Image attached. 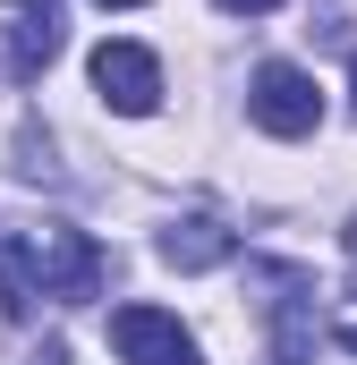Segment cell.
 <instances>
[{
	"mask_svg": "<svg viewBox=\"0 0 357 365\" xmlns=\"http://www.w3.org/2000/svg\"><path fill=\"white\" fill-rule=\"evenodd\" d=\"M94 93L111 110H128V119H154L162 110V60L145 43H102L94 51Z\"/></svg>",
	"mask_w": 357,
	"mask_h": 365,
	"instance_id": "obj_3",
	"label": "cell"
},
{
	"mask_svg": "<svg viewBox=\"0 0 357 365\" xmlns=\"http://www.w3.org/2000/svg\"><path fill=\"white\" fill-rule=\"evenodd\" d=\"M94 9H145V0H94Z\"/></svg>",
	"mask_w": 357,
	"mask_h": 365,
	"instance_id": "obj_11",
	"label": "cell"
},
{
	"mask_svg": "<svg viewBox=\"0 0 357 365\" xmlns=\"http://www.w3.org/2000/svg\"><path fill=\"white\" fill-rule=\"evenodd\" d=\"M154 255H162L171 272H213V264H230V255H238V230H221V221L187 212V221H171V230L154 238Z\"/></svg>",
	"mask_w": 357,
	"mask_h": 365,
	"instance_id": "obj_6",
	"label": "cell"
},
{
	"mask_svg": "<svg viewBox=\"0 0 357 365\" xmlns=\"http://www.w3.org/2000/svg\"><path fill=\"white\" fill-rule=\"evenodd\" d=\"M213 9H230V17H264V9H281V0H213Z\"/></svg>",
	"mask_w": 357,
	"mask_h": 365,
	"instance_id": "obj_9",
	"label": "cell"
},
{
	"mask_svg": "<svg viewBox=\"0 0 357 365\" xmlns=\"http://www.w3.org/2000/svg\"><path fill=\"white\" fill-rule=\"evenodd\" d=\"M51 60H60V0H26V17L0 26V68H9L17 86H34Z\"/></svg>",
	"mask_w": 357,
	"mask_h": 365,
	"instance_id": "obj_5",
	"label": "cell"
},
{
	"mask_svg": "<svg viewBox=\"0 0 357 365\" xmlns=\"http://www.w3.org/2000/svg\"><path fill=\"white\" fill-rule=\"evenodd\" d=\"M247 110L264 136H315L323 128V86L298 68V60H264L256 86H247Z\"/></svg>",
	"mask_w": 357,
	"mask_h": 365,
	"instance_id": "obj_1",
	"label": "cell"
},
{
	"mask_svg": "<svg viewBox=\"0 0 357 365\" xmlns=\"http://www.w3.org/2000/svg\"><path fill=\"white\" fill-rule=\"evenodd\" d=\"M111 349H119V365H204L187 323L162 314V306H119L111 314Z\"/></svg>",
	"mask_w": 357,
	"mask_h": 365,
	"instance_id": "obj_4",
	"label": "cell"
},
{
	"mask_svg": "<svg viewBox=\"0 0 357 365\" xmlns=\"http://www.w3.org/2000/svg\"><path fill=\"white\" fill-rule=\"evenodd\" d=\"M332 340L357 357V297H341V306H332Z\"/></svg>",
	"mask_w": 357,
	"mask_h": 365,
	"instance_id": "obj_8",
	"label": "cell"
},
{
	"mask_svg": "<svg viewBox=\"0 0 357 365\" xmlns=\"http://www.w3.org/2000/svg\"><path fill=\"white\" fill-rule=\"evenodd\" d=\"M26 247H34V280H43V297H94L102 289V247H94L86 230H69V221H43V230H26Z\"/></svg>",
	"mask_w": 357,
	"mask_h": 365,
	"instance_id": "obj_2",
	"label": "cell"
},
{
	"mask_svg": "<svg viewBox=\"0 0 357 365\" xmlns=\"http://www.w3.org/2000/svg\"><path fill=\"white\" fill-rule=\"evenodd\" d=\"M349 110H357V51H349Z\"/></svg>",
	"mask_w": 357,
	"mask_h": 365,
	"instance_id": "obj_10",
	"label": "cell"
},
{
	"mask_svg": "<svg viewBox=\"0 0 357 365\" xmlns=\"http://www.w3.org/2000/svg\"><path fill=\"white\" fill-rule=\"evenodd\" d=\"M34 297H43V280H34V247L17 238V230H0V314H34Z\"/></svg>",
	"mask_w": 357,
	"mask_h": 365,
	"instance_id": "obj_7",
	"label": "cell"
}]
</instances>
